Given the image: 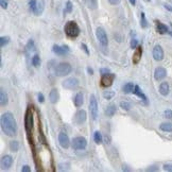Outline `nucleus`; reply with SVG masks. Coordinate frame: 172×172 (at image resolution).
<instances>
[{
    "instance_id": "nucleus-1",
    "label": "nucleus",
    "mask_w": 172,
    "mask_h": 172,
    "mask_svg": "<svg viewBox=\"0 0 172 172\" xmlns=\"http://www.w3.org/2000/svg\"><path fill=\"white\" fill-rule=\"evenodd\" d=\"M1 129L6 136H15L17 132V124L11 113H6L1 116Z\"/></svg>"
},
{
    "instance_id": "nucleus-2",
    "label": "nucleus",
    "mask_w": 172,
    "mask_h": 172,
    "mask_svg": "<svg viewBox=\"0 0 172 172\" xmlns=\"http://www.w3.org/2000/svg\"><path fill=\"white\" fill-rule=\"evenodd\" d=\"M65 33L69 38H76L80 34V28L75 21H68L65 25Z\"/></svg>"
},
{
    "instance_id": "nucleus-3",
    "label": "nucleus",
    "mask_w": 172,
    "mask_h": 172,
    "mask_svg": "<svg viewBox=\"0 0 172 172\" xmlns=\"http://www.w3.org/2000/svg\"><path fill=\"white\" fill-rule=\"evenodd\" d=\"M71 71V65L68 63H59L55 68V75L57 76H64L69 75Z\"/></svg>"
},
{
    "instance_id": "nucleus-4",
    "label": "nucleus",
    "mask_w": 172,
    "mask_h": 172,
    "mask_svg": "<svg viewBox=\"0 0 172 172\" xmlns=\"http://www.w3.org/2000/svg\"><path fill=\"white\" fill-rule=\"evenodd\" d=\"M25 126L27 133H30L31 130L33 129V115H32V106H29L26 113V118H25Z\"/></svg>"
},
{
    "instance_id": "nucleus-5",
    "label": "nucleus",
    "mask_w": 172,
    "mask_h": 172,
    "mask_svg": "<svg viewBox=\"0 0 172 172\" xmlns=\"http://www.w3.org/2000/svg\"><path fill=\"white\" fill-rule=\"evenodd\" d=\"M71 145H72V148L75 150H84L86 148V145H87V141H86V139L84 137L79 136V137L73 138Z\"/></svg>"
},
{
    "instance_id": "nucleus-6",
    "label": "nucleus",
    "mask_w": 172,
    "mask_h": 172,
    "mask_svg": "<svg viewBox=\"0 0 172 172\" xmlns=\"http://www.w3.org/2000/svg\"><path fill=\"white\" fill-rule=\"evenodd\" d=\"M96 35H97V38L99 40L100 45H101L103 48L107 47V44H109V40H107V36H106V33L102 28H98L96 30Z\"/></svg>"
},
{
    "instance_id": "nucleus-7",
    "label": "nucleus",
    "mask_w": 172,
    "mask_h": 172,
    "mask_svg": "<svg viewBox=\"0 0 172 172\" xmlns=\"http://www.w3.org/2000/svg\"><path fill=\"white\" fill-rule=\"evenodd\" d=\"M89 111H90V115H92V119L96 120L98 117V103H97V99H96L95 95H92L89 98Z\"/></svg>"
},
{
    "instance_id": "nucleus-8",
    "label": "nucleus",
    "mask_w": 172,
    "mask_h": 172,
    "mask_svg": "<svg viewBox=\"0 0 172 172\" xmlns=\"http://www.w3.org/2000/svg\"><path fill=\"white\" fill-rule=\"evenodd\" d=\"M62 86L66 89H76L79 86V80L76 78H68L65 81H63Z\"/></svg>"
},
{
    "instance_id": "nucleus-9",
    "label": "nucleus",
    "mask_w": 172,
    "mask_h": 172,
    "mask_svg": "<svg viewBox=\"0 0 172 172\" xmlns=\"http://www.w3.org/2000/svg\"><path fill=\"white\" fill-rule=\"evenodd\" d=\"M114 80H115L114 73H105L101 78V86L102 87H109L113 84Z\"/></svg>"
},
{
    "instance_id": "nucleus-10",
    "label": "nucleus",
    "mask_w": 172,
    "mask_h": 172,
    "mask_svg": "<svg viewBox=\"0 0 172 172\" xmlns=\"http://www.w3.org/2000/svg\"><path fill=\"white\" fill-rule=\"evenodd\" d=\"M59 142L61 145V147L64 148V149H67L70 145V140H69L68 135L64 132H61L59 134Z\"/></svg>"
},
{
    "instance_id": "nucleus-11",
    "label": "nucleus",
    "mask_w": 172,
    "mask_h": 172,
    "mask_svg": "<svg viewBox=\"0 0 172 172\" xmlns=\"http://www.w3.org/2000/svg\"><path fill=\"white\" fill-rule=\"evenodd\" d=\"M153 57H154L155 61H162L164 59V51H162V48L159 45H156L153 49Z\"/></svg>"
},
{
    "instance_id": "nucleus-12",
    "label": "nucleus",
    "mask_w": 172,
    "mask_h": 172,
    "mask_svg": "<svg viewBox=\"0 0 172 172\" xmlns=\"http://www.w3.org/2000/svg\"><path fill=\"white\" fill-rule=\"evenodd\" d=\"M167 76V71L165 68H162V67H157L156 69H155L154 71V78L155 80L157 81H162V79H165Z\"/></svg>"
},
{
    "instance_id": "nucleus-13",
    "label": "nucleus",
    "mask_w": 172,
    "mask_h": 172,
    "mask_svg": "<svg viewBox=\"0 0 172 172\" xmlns=\"http://www.w3.org/2000/svg\"><path fill=\"white\" fill-rule=\"evenodd\" d=\"M53 52L56 53L57 55H65L69 52V48L67 46H57V45H54L53 46Z\"/></svg>"
},
{
    "instance_id": "nucleus-14",
    "label": "nucleus",
    "mask_w": 172,
    "mask_h": 172,
    "mask_svg": "<svg viewBox=\"0 0 172 172\" xmlns=\"http://www.w3.org/2000/svg\"><path fill=\"white\" fill-rule=\"evenodd\" d=\"M86 120V112L84 109H80V111L76 112V116H75V121L78 124L83 123Z\"/></svg>"
},
{
    "instance_id": "nucleus-15",
    "label": "nucleus",
    "mask_w": 172,
    "mask_h": 172,
    "mask_svg": "<svg viewBox=\"0 0 172 172\" xmlns=\"http://www.w3.org/2000/svg\"><path fill=\"white\" fill-rule=\"evenodd\" d=\"M141 55H142V47L137 46L135 52H134V54H133V63L134 64L139 63V61L141 59Z\"/></svg>"
},
{
    "instance_id": "nucleus-16",
    "label": "nucleus",
    "mask_w": 172,
    "mask_h": 172,
    "mask_svg": "<svg viewBox=\"0 0 172 172\" xmlns=\"http://www.w3.org/2000/svg\"><path fill=\"white\" fill-rule=\"evenodd\" d=\"M12 162H13V158L10 155H6L1 158V166L6 169H9L12 166Z\"/></svg>"
},
{
    "instance_id": "nucleus-17",
    "label": "nucleus",
    "mask_w": 172,
    "mask_h": 172,
    "mask_svg": "<svg viewBox=\"0 0 172 172\" xmlns=\"http://www.w3.org/2000/svg\"><path fill=\"white\" fill-rule=\"evenodd\" d=\"M156 30L159 34H166L168 32V27L164 23H159V21H156Z\"/></svg>"
},
{
    "instance_id": "nucleus-18",
    "label": "nucleus",
    "mask_w": 172,
    "mask_h": 172,
    "mask_svg": "<svg viewBox=\"0 0 172 172\" xmlns=\"http://www.w3.org/2000/svg\"><path fill=\"white\" fill-rule=\"evenodd\" d=\"M49 99L51 103H56L59 101V92L57 89H52L49 94Z\"/></svg>"
},
{
    "instance_id": "nucleus-19",
    "label": "nucleus",
    "mask_w": 172,
    "mask_h": 172,
    "mask_svg": "<svg viewBox=\"0 0 172 172\" xmlns=\"http://www.w3.org/2000/svg\"><path fill=\"white\" fill-rule=\"evenodd\" d=\"M83 2H84L85 6L90 10H96L98 8L97 0H83Z\"/></svg>"
},
{
    "instance_id": "nucleus-20",
    "label": "nucleus",
    "mask_w": 172,
    "mask_h": 172,
    "mask_svg": "<svg viewBox=\"0 0 172 172\" xmlns=\"http://www.w3.org/2000/svg\"><path fill=\"white\" fill-rule=\"evenodd\" d=\"M159 92L162 96H167L169 94V85L167 82H162L161 86H159Z\"/></svg>"
},
{
    "instance_id": "nucleus-21",
    "label": "nucleus",
    "mask_w": 172,
    "mask_h": 172,
    "mask_svg": "<svg viewBox=\"0 0 172 172\" xmlns=\"http://www.w3.org/2000/svg\"><path fill=\"white\" fill-rule=\"evenodd\" d=\"M73 101H75V105H76V107L82 106L83 102H84V100H83V95L81 94V92L76 94V97H75V99H73Z\"/></svg>"
},
{
    "instance_id": "nucleus-22",
    "label": "nucleus",
    "mask_w": 172,
    "mask_h": 172,
    "mask_svg": "<svg viewBox=\"0 0 172 172\" xmlns=\"http://www.w3.org/2000/svg\"><path fill=\"white\" fill-rule=\"evenodd\" d=\"M6 103H8V96L3 89H1L0 90V104H1V106H4V105H6Z\"/></svg>"
},
{
    "instance_id": "nucleus-23",
    "label": "nucleus",
    "mask_w": 172,
    "mask_h": 172,
    "mask_svg": "<svg viewBox=\"0 0 172 172\" xmlns=\"http://www.w3.org/2000/svg\"><path fill=\"white\" fill-rule=\"evenodd\" d=\"M133 92H134V94H135L136 96H138L139 98H141L143 101L147 102V97H145V96L143 95V92H141V90H140V88H139V86H138V85H135V88H134Z\"/></svg>"
},
{
    "instance_id": "nucleus-24",
    "label": "nucleus",
    "mask_w": 172,
    "mask_h": 172,
    "mask_svg": "<svg viewBox=\"0 0 172 172\" xmlns=\"http://www.w3.org/2000/svg\"><path fill=\"white\" fill-rule=\"evenodd\" d=\"M105 113H106V115L109 117H113L115 113H116V106H115L114 104H111L107 106L106 111H105Z\"/></svg>"
},
{
    "instance_id": "nucleus-25",
    "label": "nucleus",
    "mask_w": 172,
    "mask_h": 172,
    "mask_svg": "<svg viewBox=\"0 0 172 172\" xmlns=\"http://www.w3.org/2000/svg\"><path fill=\"white\" fill-rule=\"evenodd\" d=\"M161 130L164 132H172V123L165 122L161 124Z\"/></svg>"
},
{
    "instance_id": "nucleus-26",
    "label": "nucleus",
    "mask_w": 172,
    "mask_h": 172,
    "mask_svg": "<svg viewBox=\"0 0 172 172\" xmlns=\"http://www.w3.org/2000/svg\"><path fill=\"white\" fill-rule=\"evenodd\" d=\"M134 88H135V86H134L133 83H126V84L123 86V92H125V94H130V92H133Z\"/></svg>"
},
{
    "instance_id": "nucleus-27",
    "label": "nucleus",
    "mask_w": 172,
    "mask_h": 172,
    "mask_svg": "<svg viewBox=\"0 0 172 172\" xmlns=\"http://www.w3.org/2000/svg\"><path fill=\"white\" fill-rule=\"evenodd\" d=\"M94 139L97 145H100L102 141H103V138H102V135L101 133L99 132V131H96L95 134H94Z\"/></svg>"
},
{
    "instance_id": "nucleus-28",
    "label": "nucleus",
    "mask_w": 172,
    "mask_h": 172,
    "mask_svg": "<svg viewBox=\"0 0 172 172\" xmlns=\"http://www.w3.org/2000/svg\"><path fill=\"white\" fill-rule=\"evenodd\" d=\"M29 6H30V10L33 12V13L36 15V12H37V1L35 0H30L29 1Z\"/></svg>"
},
{
    "instance_id": "nucleus-29",
    "label": "nucleus",
    "mask_w": 172,
    "mask_h": 172,
    "mask_svg": "<svg viewBox=\"0 0 172 172\" xmlns=\"http://www.w3.org/2000/svg\"><path fill=\"white\" fill-rule=\"evenodd\" d=\"M10 149H11L13 152L18 151V149H19V142L16 141V140H12V141L10 142Z\"/></svg>"
},
{
    "instance_id": "nucleus-30",
    "label": "nucleus",
    "mask_w": 172,
    "mask_h": 172,
    "mask_svg": "<svg viewBox=\"0 0 172 172\" xmlns=\"http://www.w3.org/2000/svg\"><path fill=\"white\" fill-rule=\"evenodd\" d=\"M120 107L122 109H124V111H130L131 104L129 103V102H126V101H121L120 102Z\"/></svg>"
},
{
    "instance_id": "nucleus-31",
    "label": "nucleus",
    "mask_w": 172,
    "mask_h": 172,
    "mask_svg": "<svg viewBox=\"0 0 172 172\" xmlns=\"http://www.w3.org/2000/svg\"><path fill=\"white\" fill-rule=\"evenodd\" d=\"M140 26L141 28H147L148 27V21L145 19V13H141V19H140Z\"/></svg>"
},
{
    "instance_id": "nucleus-32",
    "label": "nucleus",
    "mask_w": 172,
    "mask_h": 172,
    "mask_svg": "<svg viewBox=\"0 0 172 172\" xmlns=\"http://www.w3.org/2000/svg\"><path fill=\"white\" fill-rule=\"evenodd\" d=\"M39 64H40L39 56H38L37 54H35V55L33 56V59H32V65L35 66V67H37V66H39Z\"/></svg>"
},
{
    "instance_id": "nucleus-33",
    "label": "nucleus",
    "mask_w": 172,
    "mask_h": 172,
    "mask_svg": "<svg viewBox=\"0 0 172 172\" xmlns=\"http://www.w3.org/2000/svg\"><path fill=\"white\" fill-rule=\"evenodd\" d=\"M43 10H44V2L39 1L37 2V12H36V15H40L43 13Z\"/></svg>"
},
{
    "instance_id": "nucleus-34",
    "label": "nucleus",
    "mask_w": 172,
    "mask_h": 172,
    "mask_svg": "<svg viewBox=\"0 0 172 172\" xmlns=\"http://www.w3.org/2000/svg\"><path fill=\"white\" fill-rule=\"evenodd\" d=\"M114 96H115V92H109V90H107V92H103V97L105 98V99H107V100L112 99Z\"/></svg>"
},
{
    "instance_id": "nucleus-35",
    "label": "nucleus",
    "mask_w": 172,
    "mask_h": 172,
    "mask_svg": "<svg viewBox=\"0 0 172 172\" xmlns=\"http://www.w3.org/2000/svg\"><path fill=\"white\" fill-rule=\"evenodd\" d=\"M10 42V38L6 36V37H4V36H2L1 38H0V46L1 47H3V46H6V44Z\"/></svg>"
},
{
    "instance_id": "nucleus-36",
    "label": "nucleus",
    "mask_w": 172,
    "mask_h": 172,
    "mask_svg": "<svg viewBox=\"0 0 172 172\" xmlns=\"http://www.w3.org/2000/svg\"><path fill=\"white\" fill-rule=\"evenodd\" d=\"M34 49V42H33L32 39L31 40H29V43H28V45H27V51H32V50Z\"/></svg>"
},
{
    "instance_id": "nucleus-37",
    "label": "nucleus",
    "mask_w": 172,
    "mask_h": 172,
    "mask_svg": "<svg viewBox=\"0 0 172 172\" xmlns=\"http://www.w3.org/2000/svg\"><path fill=\"white\" fill-rule=\"evenodd\" d=\"M71 11H72V4H71L70 1H67L66 9H65V13H70Z\"/></svg>"
},
{
    "instance_id": "nucleus-38",
    "label": "nucleus",
    "mask_w": 172,
    "mask_h": 172,
    "mask_svg": "<svg viewBox=\"0 0 172 172\" xmlns=\"http://www.w3.org/2000/svg\"><path fill=\"white\" fill-rule=\"evenodd\" d=\"M164 170L165 171L172 172V164H166V165H164Z\"/></svg>"
},
{
    "instance_id": "nucleus-39",
    "label": "nucleus",
    "mask_w": 172,
    "mask_h": 172,
    "mask_svg": "<svg viewBox=\"0 0 172 172\" xmlns=\"http://www.w3.org/2000/svg\"><path fill=\"white\" fill-rule=\"evenodd\" d=\"M131 48L132 49H136L137 48V39H135V38L132 39V42H131Z\"/></svg>"
},
{
    "instance_id": "nucleus-40",
    "label": "nucleus",
    "mask_w": 172,
    "mask_h": 172,
    "mask_svg": "<svg viewBox=\"0 0 172 172\" xmlns=\"http://www.w3.org/2000/svg\"><path fill=\"white\" fill-rule=\"evenodd\" d=\"M0 4H1V8L2 9H6V8H8V3H6V0H0Z\"/></svg>"
},
{
    "instance_id": "nucleus-41",
    "label": "nucleus",
    "mask_w": 172,
    "mask_h": 172,
    "mask_svg": "<svg viewBox=\"0 0 172 172\" xmlns=\"http://www.w3.org/2000/svg\"><path fill=\"white\" fill-rule=\"evenodd\" d=\"M121 0H109V2L112 4V6H117V4L120 3Z\"/></svg>"
},
{
    "instance_id": "nucleus-42",
    "label": "nucleus",
    "mask_w": 172,
    "mask_h": 172,
    "mask_svg": "<svg viewBox=\"0 0 172 172\" xmlns=\"http://www.w3.org/2000/svg\"><path fill=\"white\" fill-rule=\"evenodd\" d=\"M165 117H166V118H172V111L165 112Z\"/></svg>"
},
{
    "instance_id": "nucleus-43",
    "label": "nucleus",
    "mask_w": 172,
    "mask_h": 172,
    "mask_svg": "<svg viewBox=\"0 0 172 172\" xmlns=\"http://www.w3.org/2000/svg\"><path fill=\"white\" fill-rule=\"evenodd\" d=\"M81 48H83V50H84V51H85V53L87 54V55H89V51H88L87 46H86L85 44H82V45H81Z\"/></svg>"
},
{
    "instance_id": "nucleus-44",
    "label": "nucleus",
    "mask_w": 172,
    "mask_h": 172,
    "mask_svg": "<svg viewBox=\"0 0 172 172\" xmlns=\"http://www.w3.org/2000/svg\"><path fill=\"white\" fill-rule=\"evenodd\" d=\"M21 171H23V172H30L31 169H30V167L26 165V166H23V168H21Z\"/></svg>"
},
{
    "instance_id": "nucleus-45",
    "label": "nucleus",
    "mask_w": 172,
    "mask_h": 172,
    "mask_svg": "<svg viewBox=\"0 0 172 172\" xmlns=\"http://www.w3.org/2000/svg\"><path fill=\"white\" fill-rule=\"evenodd\" d=\"M37 98H38V101L39 102H44L45 101V98H44V95L43 94H38V96H37Z\"/></svg>"
},
{
    "instance_id": "nucleus-46",
    "label": "nucleus",
    "mask_w": 172,
    "mask_h": 172,
    "mask_svg": "<svg viewBox=\"0 0 172 172\" xmlns=\"http://www.w3.org/2000/svg\"><path fill=\"white\" fill-rule=\"evenodd\" d=\"M101 73H102V75H105V73H109V69L102 68V69H101Z\"/></svg>"
},
{
    "instance_id": "nucleus-47",
    "label": "nucleus",
    "mask_w": 172,
    "mask_h": 172,
    "mask_svg": "<svg viewBox=\"0 0 172 172\" xmlns=\"http://www.w3.org/2000/svg\"><path fill=\"white\" fill-rule=\"evenodd\" d=\"M87 71H88V73H89V75H92V73H94V70H92V68H89V67L87 68Z\"/></svg>"
},
{
    "instance_id": "nucleus-48",
    "label": "nucleus",
    "mask_w": 172,
    "mask_h": 172,
    "mask_svg": "<svg viewBox=\"0 0 172 172\" xmlns=\"http://www.w3.org/2000/svg\"><path fill=\"white\" fill-rule=\"evenodd\" d=\"M130 1V3L132 4V6H135V3H136V0H129Z\"/></svg>"
},
{
    "instance_id": "nucleus-49",
    "label": "nucleus",
    "mask_w": 172,
    "mask_h": 172,
    "mask_svg": "<svg viewBox=\"0 0 172 172\" xmlns=\"http://www.w3.org/2000/svg\"><path fill=\"white\" fill-rule=\"evenodd\" d=\"M148 1H150V0H148Z\"/></svg>"
}]
</instances>
